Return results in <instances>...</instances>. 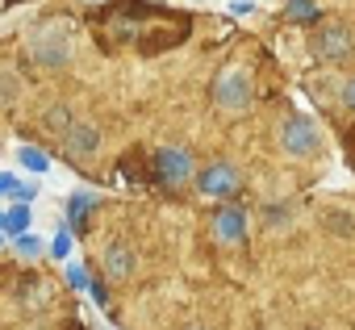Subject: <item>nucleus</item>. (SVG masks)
<instances>
[{"instance_id":"f257e3e1","label":"nucleus","mask_w":355,"mask_h":330,"mask_svg":"<svg viewBox=\"0 0 355 330\" xmlns=\"http://www.w3.org/2000/svg\"><path fill=\"white\" fill-rule=\"evenodd\" d=\"M214 101H218L222 113H247L251 101H255V76H251V67H243V63L226 67L218 76V84H214Z\"/></svg>"},{"instance_id":"f03ea898","label":"nucleus","mask_w":355,"mask_h":330,"mask_svg":"<svg viewBox=\"0 0 355 330\" xmlns=\"http://www.w3.org/2000/svg\"><path fill=\"white\" fill-rule=\"evenodd\" d=\"M318 146H322V130H318L313 117L288 113V117L280 121V150H284L288 159H309V155H318Z\"/></svg>"},{"instance_id":"7ed1b4c3","label":"nucleus","mask_w":355,"mask_h":330,"mask_svg":"<svg viewBox=\"0 0 355 330\" xmlns=\"http://www.w3.org/2000/svg\"><path fill=\"white\" fill-rule=\"evenodd\" d=\"M30 51H34V59H38L42 67H63V63L71 59V30H67L63 21H59V26H42V30H34Z\"/></svg>"},{"instance_id":"20e7f679","label":"nucleus","mask_w":355,"mask_h":330,"mask_svg":"<svg viewBox=\"0 0 355 330\" xmlns=\"http://www.w3.org/2000/svg\"><path fill=\"white\" fill-rule=\"evenodd\" d=\"M351 30L347 26H322V30H313V42H309V51H313V59H322V63H338V59H347L351 55Z\"/></svg>"},{"instance_id":"39448f33","label":"nucleus","mask_w":355,"mask_h":330,"mask_svg":"<svg viewBox=\"0 0 355 330\" xmlns=\"http://www.w3.org/2000/svg\"><path fill=\"white\" fill-rule=\"evenodd\" d=\"M155 172L167 184H184V180H193V155L180 146H163V150H155Z\"/></svg>"},{"instance_id":"423d86ee","label":"nucleus","mask_w":355,"mask_h":330,"mask_svg":"<svg viewBox=\"0 0 355 330\" xmlns=\"http://www.w3.org/2000/svg\"><path fill=\"white\" fill-rule=\"evenodd\" d=\"M197 189H201V197H230L239 189V172L230 163H209V168L197 176Z\"/></svg>"},{"instance_id":"0eeeda50","label":"nucleus","mask_w":355,"mask_h":330,"mask_svg":"<svg viewBox=\"0 0 355 330\" xmlns=\"http://www.w3.org/2000/svg\"><path fill=\"white\" fill-rule=\"evenodd\" d=\"M214 238H218L222 247H239V243L247 238V214L234 209V205L218 209V218H214Z\"/></svg>"},{"instance_id":"6e6552de","label":"nucleus","mask_w":355,"mask_h":330,"mask_svg":"<svg viewBox=\"0 0 355 330\" xmlns=\"http://www.w3.org/2000/svg\"><path fill=\"white\" fill-rule=\"evenodd\" d=\"M63 138H67V150H71V155H92V150L101 146V130L88 125V121H71V125L63 130Z\"/></svg>"},{"instance_id":"1a4fd4ad","label":"nucleus","mask_w":355,"mask_h":330,"mask_svg":"<svg viewBox=\"0 0 355 330\" xmlns=\"http://www.w3.org/2000/svg\"><path fill=\"white\" fill-rule=\"evenodd\" d=\"M105 272H109L113 280H125V276L134 272V251L121 247V243H113V247L105 251Z\"/></svg>"},{"instance_id":"9d476101","label":"nucleus","mask_w":355,"mask_h":330,"mask_svg":"<svg viewBox=\"0 0 355 330\" xmlns=\"http://www.w3.org/2000/svg\"><path fill=\"white\" fill-rule=\"evenodd\" d=\"M326 226H330V234L351 238V234H355V214H347V209H330V214H326Z\"/></svg>"},{"instance_id":"9b49d317","label":"nucleus","mask_w":355,"mask_h":330,"mask_svg":"<svg viewBox=\"0 0 355 330\" xmlns=\"http://www.w3.org/2000/svg\"><path fill=\"white\" fill-rule=\"evenodd\" d=\"M17 163L30 172H51V159L38 150V146H17Z\"/></svg>"},{"instance_id":"f8f14e48","label":"nucleus","mask_w":355,"mask_h":330,"mask_svg":"<svg viewBox=\"0 0 355 330\" xmlns=\"http://www.w3.org/2000/svg\"><path fill=\"white\" fill-rule=\"evenodd\" d=\"M5 230L17 238V234H26L30 230V205H13L9 214H5Z\"/></svg>"},{"instance_id":"ddd939ff","label":"nucleus","mask_w":355,"mask_h":330,"mask_svg":"<svg viewBox=\"0 0 355 330\" xmlns=\"http://www.w3.org/2000/svg\"><path fill=\"white\" fill-rule=\"evenodd\" d=\"M92 205H96V197H92V193H76V197L67 201V214H71V222H84Z\"/></svg>"},{"instance_id":"4468645a","label":"nucleus","mask_w":355,"mask_h":330,"mask_svg":"<svg viewBox=\"0 0 355 330\" xmlns=\"http://www.w3.org/2000/svg\"><path fill=\"white\" fill-rule=\"evenodd\" d=\"M17 255H26V259H38V255H42V243H38L34 234H17Z\"/></svg>"},{"instance_id":"2eb2a0df","label":"nucleus","mask_w":355,"mask_h":330,"mask_svg":"<svg viewBox=\"0 0 355 330\" xmlns=\"http://www.w3.org/2000/svg\"><path fill=\"white\" fill-rule=\"evenodd\" d=\"M284 13H288V17H313L318 9H313V0H288Z\"/></svg>"},{"instance_id":"dca6fc26","label":"nucleus","mask_w":355,"mask_h":330,"mask_svg":"<svg viewBox=\"0 0 355 330\" xmlns=\"http://www.w3.org/2000/svg\"><path fill=\"white\" fill-rule=\"evenodd\" d=\"M51 255H55V259H67V255H71V234H67V230H63V234H55Z\"/></svg>"},{"instance_id":"f3484780","label":"nucleus","mask_w":355,"mask_h":330,"mask_svg":"<svg viewBox=\"0 0 355 330\" xmlns=\"http://www.w3.org/2000/svg\"><path fill=\"white\" fill-rule=\"evenodd\" d=\"M67 280H71L76 288H92V276H88L80 263H67Z\"/></svg>"},{"instance_id":"a211bd4d","label":"nucleus","mask_w":355,"mask_h":330,"mask_svg":"<svg viewBox=\"0 0 355 330\" xmlns=\"http://www.w3.org/2000/svg\"><path fill=\"white\" fill-rule=\"evenodd\" d=\"M338 101H343L347 109H355V76H347V80H343V88H338Z\"/></svg>"},{"instance_id":"6ab92c4d","label":"nucleus","mask_w":355,"mask_h":330,"mask_svg":"<svg viewBox=\"0 0 355 330\" xmlns=\"http://www.w3.org/2000/svg\"><path fill=\"white\" fill-rule=\"evenodd\" d=\"M263 222L268 226H288V209H263Z\"/></svg>"},{"instance_id":"aec40b11","label":"nucleus","mask_w":355,"mask_h":330,"mask_svg":"<svg viewBox=\"0 0 355 330\" xmlns=\"http://www.w3.org/2000/svg\"><path fill=\"white\" fill-rule=\"evenodd\" d=\"M13 193H17V201H21V205H26V201H30V197H34V184H17V189H13Z\"/></svg>"},{"instance_id":"412c9836","label":"nucleus","mask_w":355,"mask_h":330,"mask_svg":"<svg viewBox=\"0 0 355 330\" xmlns=\"http://www.w3.org/2000/svg\"><path fill=\"white\" fill-rule=\"evenodd\" d=\"M13 189H17V180L9 172H0V193H13Z\"/></svg>"},{"instance_id":"4be33fe9","label":"nucleus","mask_w":355,"mask_h":330,"mask_svg":"<svg viewBox=\"0 0 355 330\" xmlns=\"http://www.w3.org/2000/svg\"><path fill=\"white\" fill-rule=\"evenodd\" d=\"M0 226H5V214H0Z\"/></svg>"},{"instance_id":"5701e85b","label":"nucleus","mask_w":355,"mask_h":330,"mask_svg":"<svg viewBox=\"0 0 355 330\" xmlns=\"http://www.w3.org/2000/svg\"><path fill=\"white\" fill-rule=\"evenodd\" d=\"M92 5H101V0H92Z\"/></svg>"},{"instance_id":"b1692460","label":"nucleus","mask_w":355,"mask_h":330,"mask_svg":"<svg viewBox=\"0 0 355 330\" xmlns=\"http://www.w3.org/2000/svg\"><path fill=\"white\" fill-rule=\"evenodd\" d=\"M193 330H201V326H193Z\"/></svg>"}]
</instances>
